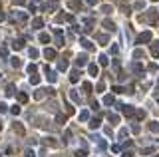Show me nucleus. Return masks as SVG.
<instances>
[{
  "instance_id": "6e6552de",
  "label": "nucleus",
  "mask_w": 159,
  "mask_h": 157,
  "mask_svg": "<svg viewBox=\"0 0 159 157\" xmlns=\"http://www.w3.org/2000/svg\"><path fill=\"white\" fill-rule=\"evenodd\" d=\"M44 54H46V58H54V56H56V52H54V50H46Z\"/></svg>"
},
{
  "instance_id": "1a4fd4ad",
  "label": "nucleus",
  "mask_w": 159,
  "mask_h": 157,
  "mask_svg": "<svg viewBox=\"0 0 159 157\" xmlns=\"http://www.w3.org/2000/svg\"><path fill=\"white\" fill-rule=\"evenodd\" d=\"M101 12H103V14H110V12H111V6H103V8H101Z\"/></svg>"
},
{
  "instance_id": "f03ea898",
  "label": "nucleus",
  "mask_w": 159,
  "mask_h": 157,
  "mask_svg": "<svg viewBox=\"0 0 159 157\" xmlns=\"http://www.w3.org/2000/svg\"><path fill=\"white\" fill-rule=\"evenodd\" d=\"M56 6H58V2L52 0V2H46V4H44V10H56Z\"/></svg>"
},
{
  "instance_id": "423d86ee",
  "label": "nucleus",
  "mask_w": 159,
  "mask_h": 157,
  "mask_svg": "<svg viewBox=\"0 0 159 157\" xmlns=\"http://www.w3.org/2000/svg\"><path fill=\"white\" fill-rule=\"evenodd\" d=\"M32 24H34V28H42V24H44V22H42V18H36Z\"/></svg>"
},
{
  "instance_id": "9d476101",
  "label": "nucleus",
  "mask_w": 159,
  "mask_h": 157,
  "mask_svg": "<svg viewBox=\"0 0 159 157\" xmlns=\"http://www.w3.org/2000/svg\"><path fill=\"white\" fill-rule=\"evenodd\" d=\"M90 72H92L94 76H96V74H97V66H94V64H92V66H90Z\"/></svg>"
},
{
  "instance_id": "4468645a",
  "label": "nucleus",
  "mask_w": 159,
  "mask_h": 157,
  "mask_svg": "<svg viewBox=\"0 0 159 157\" xmlns=\"http://www.w3.org/2000/svg\"><path fill=\"white\" fill-rule=\"evenodd\" d=\"M14 2H16V4H24L26 0H14Z\"/></svg>"
},
{
  "instance_id": "9b49d317",
  "label": "nucleus",
  "mask_w": 159,
  "mask_h": 157,
  "mask_svg": "<svg viewBox=\"0 0 159 157\" xmlns=\"http://www.w3.org/2000/svg\"><path fill=\"white\" fill-rule=\"evenodd\" d=\"M40 40H42V42H48V40H50L48 34H42V36H40Z\"/></svg>"
},
{
  "instance_id": "39448f33",
  "label": "nucleus",
  "mask_w": 159,
  "mask_h": 157,
  "mask_svg": "<svg viewBox=\"0 0 159 157\" xmlns=\"http://www.w3.org/2000/svg\"><path fill=\"white\" fill-rule=\"evenodd\" d=\"M103 26H106L107 30H111V32L116 30V26H113V22H110V20H106V22H103Z\"/></svg>"
},
{
  "instance_id": "7ed1b4c3",
  "label": "nucleus",
  "mask_w": 159,
  "mask_h": 157,
  "mask_svg": "<svg viewBox=\"0 0 159 157\" xmlns=\"http://www.w3.org/2000/svg\"><path fill=\"white\" fill-rule=\"evenodd\" d=\"M149 40H151V34H149V32H143V34L139 36V42H141V44H143V42H149Z\"/></svg>"
},
{
  "instance_id": "f8f14e48",
  "label": "nucleus",
  "mask_w": 159,
  "mask_h": 157,
  "mask_svg": "<svg viewBox=\"0 0 159 157\" xmlns=\"http://www.w3.org/2000/svg\"><path fill=\"white\" fill-rule=\"evenodd\" d=\"M100 62H101V66H106V64H107V58H106V56H101V58H100Z\"/></svg>"
},
{
  "instance_id": "ddd939ff",
  "label": "nucleus",
  "mask_w": 159,
  "mask_h": 157,
  "mask_svg": "<svg viewBox=\"0 0 159 157\" xmlns=\"http://www.w3.org/2000/svg\"><path fill=\"white\" fill-rule=\"evenodd\" d=\"M86 2H87V4H90V6H94V4H96V2H97V0H86Z\"/></svg>"
},
{
  "instance_id": "2eb2a0df",
  "label": "nucleus",
  "mask_w": 159,
  "mask_h": 157,
  "mask_svg": "<svg viewBox=\"0 0 159 157\" xmlns=\"http://www.w3.org/2000/svg\"><path fill=\"white\" fill-rule=\"evenodd\" d=\"M153 2H155V0H153Z\"/></svg>"
},
{
  "instance_id": "20e7f679",
  "label": "nucleus",
  "mask_w": 159,
  "mask_h": 157,
  "mask_svg": "<svg viewBox=\"0 0 159 157\" xmlns=\"http://www.w3.org/2000/svg\"><path fill=\"white\" fill-rule=\"evenodd\" d=\"M86 60H87V58L82 54V56H78V60H76V62H78V66H84V64H86Z\"/></svg>"
},
{
  "instance_id": "0eeeda50",
  "label": "nucleus",
  "mask_w": 159,
  "mask_h": 157,
  "mask_svg": "<svg viewBox=\"0 0 159 157\" xmlns=\"http://www.w3.org/2000/svg\"><path fill=\"white\" fill-rule=\"evenodd\" d=\"M151 52H153V56H159V46H157V44L151 46Z\"/></svg>"
},
{
  "instance_id": "f257e3e1",
  "label": "nucleus",
  "mask_w": 159,
  "mask_h": 157,
  "mask_svg": "<svg viewBox=\"0 0 159 157\" xmlns=\"http://www.w3.org/2000/svg\"><path fill=\"white\" fill-rule=\"evenodd\" d=\"M145 20H147V22H155V20H157V10H149V12L145 14Z\"/></svg>"
}]
</instances>
